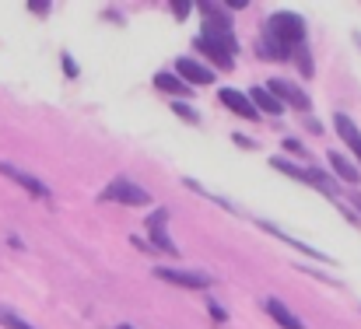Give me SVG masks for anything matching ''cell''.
<instances>
[{
  "label": "cell",
  "mask_w": 361,
  "mask_h": 329,
  "mask_svg": "<svg viewBox=\"0 0 361 329\" xmlns=\"http://www.w3.org/2000/svg\"><path fill=\"white\" fill-rule=\"evenodd\" d=\"M263 39H267V49L277 60L295 56L298 49H305V21H302V14H291V11L270 14L267 28H263Z\"/></svg>",
  "instance_id": "cell-1"
},
{
  "label": "cell",
  "mask_w": 361,
  "mask_h": 329,
  "mask_svg": "<svg viewBox=\"0 0 361 329\" xmlns=\"http://www.w3.org/2000/svg\"><path fill=\"white\" fill-rule=\"evenodd\" d=\"M99 200H106V204H123V207H147L151 204V193L144 190V186H137L133 179H113L106 190H102V197Z\"/></svg>",
  "instance_id": "cell-2"
},
{
  "label": "cell",
  "mask_w": 361,
  "mask_h": 329,
  "mask_svg": "<svg viewBox=\"0 0 361 329\" xmlns=\"http://www.w3.org/2000/svg\"><path fill=\"white\" fill-rule=\"evenodd\" d=\"M154 277L169 280V284H179V287H190V291H207L214 280L211 273H200V270H176V266H158Z\"/></svg>",
  "instance_id": "cell-3"
},
{
  "label": "cell",
  "mask_w": 361,
  "mask_h": 329,
  "mask_svg": "<svg viewBox=\"0 0 361 329\" xmlns=\"http://www.w3.org/2000/svg\"><path fill=\"white\" fill-rule=\"evenodd\" d=\"M281 106H295V109H302V112H309L312 109V99L298 88V85H291V81H284V77H274L270 85H263Z\"/></svg>",
  "instance_id": "cell-4"
},
{
  "label": "cell",
  "mask_w": 361,
  "mask_h": 329,
  "mask_svg": "<svg viewBox=\"0 0 361 329\" xmlns=\"http://www.w3.org/2000/svg\"><path fill=\"white\" fill-rule=\"evenodd\" d=\"M176 74L183 77V85H214V70L211 67H204V63H197V60H190V56H179L176 60Z\"/></svg>",
  "instance_id": "cell-5"
},
{
  "label": "cell",
  "mask_w": 361,
  "mask_h": 329,
  "mask_svg": "<svg viewBox=\"0 0 361 329\" xmlns=\"http://www.w3.org/2000/svg\"><path fill=\"white\" fill-rule=\"evenodd\" d=\"M0 172H4L7 179H14L21 190H28L32 197H39V200H46V197H49V186H46V182H39L32 172H25V168H18V165H11V161H0Z\"/></svg>",
  "instance_id": "cell-6"
},
{
  "label": "cell",
  "mask_w": 361,
  "mask_h": 329,
  "mask_svg": "<svg viewBox=\"0 0 361 329\" xmlns=\"http://www.w3.org/2000/svg\"><path fill=\"white\" fill-rule=\"evenodd\" d=\"M169 211H154L151 218H147V231H151V238H154V249H161V252H169V256H179V245L169 238Z\"/></svg>",
  "instance_id": "cell-7"
},
{
  "label": "cell",
  "mask_w": 361,
  "mask_h": 329,
  "mask_svg": "<svg viewBox=\"0 0 361 329\" xmlns=\"http://www.w3.org/2000/svg\"><path fill=\"white\" fill-rule=\"evenodd\" d=\"M218 102H221L228 112L242 116V119H256V116H259V112L252 109L249 95H242V92H235V88H221V92H218Z\"/></svg>",
  "instance_id": "cell-8"
},
{
  "label": "cell",
  "mask_w": 361,
  "mask_h": 329,
  "mask_svg": "<svg viewBox=\"0 0 361 329\" xmlns=\"http://www.w3.org/2000/svg\"><path fill=\"white\" fill-rule=\"evenodd\" d=\"M263 309L270 312V319H274L281 329H305V323H302V319L284 305V302H277V298H267V302H263Z\"/></svg>",
  "instance_id": "cell-9"
},
{
  "label": "cell",
  "mask_w": 361,
  "mask_h": 329,
  "mask_svg": "<svg viewBox=\"0 0 361 329\" xmlns=\"http://www.w3.org/2000/svg\"><path fill=\"white\" fill-rule=\"evenodd\" d=\"M334 126H337L341 140H344V144H348V147L361 158V130L355 126V119H351L348 112H337V116H334Z\"/></svg>",
  "instance_id": "cell-10"
},
{
  "label": "cell",
  "mask_w": 361,
  "mask_h": 329,
  "mask_svg": "<svg viewBox=\"0 0 361 329\" xmlns=\"http://www.w3.org/2000/svg\"><path fill=\"white\" fill-rule=\"evenodd\" d=\"M249 102H252L256 112H270V116H281V112H284V106H281L267 88H252V92H249Z\"/></svg>",
  "instance_id": "cell-11"
},
{
  "label": "cell",
  "mask_w": 361,
  "mask_h": 329,
  "mask_svg": "<svg viewBox=\"0 0 361 329\" xmlns=\"http://www.w3.org/2000/svg\"><path fill=\"white\" fill-rule=\"evenodd\" d=\"M330 168L344 179V182H361V172L355 161H348L344 154H337V151H330Z\"/></svg>",
  "instance_id": "cell-12"
},
{
  "label": "cell",
  "mask_w": 361,
  "mask_h": 329,
  "mask_svg": "<svg viewBox=\"0 0 361 329\" xmlns=\"http://www.w3.org/2000/svg\"><path fill=\"white\" fill-rule=\"evenodd\" d=\"M154 85L161 88V92H169V95H190V85H183L176 74H169V70H161V74H154Z\"/></svg>",
  "instance_id": "cell-13"
},
{
  "label": "cell",
  "mask_w": 361,
  "mask_h": 329,
  "mask_svg": "<svg viewBox=\"0 0 361 329\" xmlns=\"http://www.w3.org/2000/svg\"><path fill=\"white\" fill-rule=\"evenodd\" d=\"M0 326H7V329H35L25 316H18L14 309H7V305H0Z\"/></svg>",
  "instance_id": "cell-14"
},
{
  "label": "cell",
  "mask_w": 361,
  "mask_h": 329,
  "mask_svg": "<svg viewBox=\"0 0 361 329\" xmlns=\"http://www.w3.org/2000/svg\"><path fill=\"white\" fill-rule=\"evenodd\" d=\"M172 109H176V116H183V119H190V123H200V112L193 109V106H183V102H172Z\"/></svg>",
  "instance_id": "cell-15"
},
{
  "label": "cell",
  "mask_w": 361,
  "mask_h": 329,
  "mask_svg": "<svg viewBox=\"0 0 361 329\" xmlns=\"http://www.w3.org/2000/svg\"><path fill=\"white\" fill-rule=\"evenodd\" d=\"M207 309H211V316H214V319H218V323H225V319H228V312H225V309H221V305H218V302H214V298H211V302H207Z\"/></svg>",
  "instance_id": "cell-16"
},
{
  "label": "cell",
  "mask_w": 361,
  "mask_h": 329,
  "mask_svg": "<svg viewBox=\"0 0 361 329\" xmlns=\"http://www.w3.org/2000/svg\"><path fill=\"white\" fill-rule=\"evenodd\" d=\"M63 74L67 77H78V63L71 60V53H63Z\"/></svg>",
  "instance_id": "cell-17"
},
{
  "label": "cell",
  "mask_w": 361,
  "mask_h": 329,
  "mask_svg": "<svg viewBox=\"0 0 361 329\" xmlns=\"http://www.w3.org/2000/svg\"><path fill=\"white\" fill-rule=\"evenodd\" d=\"M284 147H288V151H295V154H305V147H302L298 140H284Z\"/></svg>",
  "instance_id": "cell-18"
},
{
  "label": "cell",
  "mask_w": 361,
  "mask_h": 329,
  "mask_svg": "<svg viewBox=\"0 0 361 329\" xmlns=\"http://www.w3.org/2000/svg\"><path fill=\"white\" fill-rule=\"evenodd\" d=\"M355 207H361V197H355Z\"/></svg>",
  "instance_id": "cell-19"
},
{
  "label": "cell",
  "mask_w": 361,
  "mask_h": 329,
  "mask_svg": "<svg viewBox=\"0 0 361 329\" xmlns=\"http://www.w3.org/2000/svg\"><path fill=\"white\" fill-rule=\"evenodd\" d=\"M120 329H130V326H120Z\"/></svg>",
  "instance_id": "cell-20"
}]
</instances>
